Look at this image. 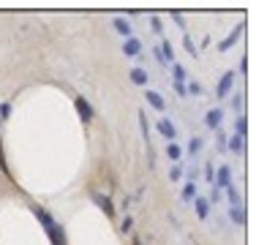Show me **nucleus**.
<instances>
[{
  "label": "nucleus",
  "instance_id": "1",
  "mask_svg": "<svg viewBox=\"0 0 256 245\" xmlns=\"http://www.w3.org/2000/svg\"><path fill=\"white\" fill-rule=\"evenodd\" d=\"M33 212H35V218L41 221V226H44V231L49 234V240H52L55 245H66V234H63V229L55 224V218L49 215L44 207H35V204H33Z\"/></svg>",
  "mask_w": 256,
  "mask_h": 245
},
{
  "label": "nucleus",
  "instance_id": "2",
  "mask_svg": "<svg viewBox=\"0 0 256 245\" xmlns=\"http://www.w3.org/2000/svg\"><path fill=\"white\" fill-rule=\"evenodd\" d=\"M213 185H215V191H218V193H221V191H226L229 185H232V166H229V163H221V166L215 169Z\"/></svg>",
  "mask_w": 256,
  "mask_h": 245
},
{
  "label": "nucleus",
  "instance_id": "3",
  "mask_svg": "<svg viewBox=\"0 0 256 245\" xmlns=\"http://www.w3.org/2000/svg\"><path fill=\"white\" fill-rule=\"evenodd\" d=\"M235 79H237V74L232 71V68H229V71H223V76L218 79V85H215V95H218V98H226L229 90L235 88Z\"/></svg>",
  "mask_w": 256,
  "mask_h": 245
},
{
  "label": "nucleus",
  "instance_id": "4",
  "mask_svg": "<svg viewBox=\"0 0 256 245\" xmlns=\"http://www.w3.org/2000/svg\"><path fill=\"white\" fill-rule=\"evenodd\" d=\"M180 196H183V202H186V204H191L196 196H199V193H196V169L188 172V180H186V185H183Z\"/></svg>",
  "mask_w": 256,
  "mask_h": 245
},
{
  "label": "nucleus",
  "instance_id": "5",
  "mask_svg": "<svg viewBox=\"0 0 256 245\" xmlns=\"http://www.w3.org/2000/svg\"><path fill=\"white\" fill-rule=\"evenodd\" d=\"M155 128H158V134L164 136V139H169V142L177 139V128H174V122L169 120V117H161V120L155 122Z\"/></svg>",
  "mask_w": 256,
  "mask_h": 245
},
{
  "label": "nucleus",
  "instance_id": "6",
  "mask_svg": "<svg viewBox=\"0 0 256 245\" xmlns=\"http://www.w3.org/2000/svg\"><path fill=\"white\" fill-rule=\"evenodd\" d=\"M221 122H223V109L221 106H213L205 112V125L207 128H221Z\"/></svg>",
  "mask_w": 256,
  "mask_h": 245
},
{
  "label": "nucleus",
  "instance_id": "7",
  "mask_svg": "<svg viewBox=\"0 0 256 245\" xmlns=\"http://www.w3.org/2000/svg\"><path fill=\"white\" fill-rule=\"evenodd\" d=\"M142 41L137 38V35H131V38H125L123 41V54H128V57H139L142 54Z\"/></svg>",
  "mask_w": 256,
  "mask_h": 245
},
{
  "label": "nucleus",
  "instance_id": "8",
  "mask_svg": "<svg viewBox=\"0 0 256 245\" xmlns=\"http://www.w3.org/2000/svg\"><path fill=\"white\" fill-rule=\"evenodd\" d=\"M112 27H115V33H120L123 38H131L134 35V27L125 17H115V19H112Z\"/></svg>",
  "mask_w": 256,
  "mask_h": 245
},
{
  "label": "nucleus",
  "instance_id": "9",
  "mask_svg": "<svg viewBox=\"0 0 256 245\" xmlns=\"http://www.w3.org/2000/svg\"><path fill=\"white\" fill-rule=\"evenodd\" d=\"M145 98L155 112H166V101H164V95H161L158 90H145Z\"/></svg>",
  "mask_w": 256,
  "mask_h": 245
},
{
  "label": "nucleus",
  "instance_id": "10",
  "mask_svg": "<svg viewBox=\"0 0 256 245\" xmlns=\"http://www.w3.org/2000/svg\"><path fill=\"white\" fill-rule=\"evenodd\" d=\"M196 207V215H199V221H207V215H210V196H196L194 202H191Z\"/></svg>",
  "mask_w": 256,
  "mask_h": 245
},
{
  "label": "nucleus",
  "instance_id": "11",
  "mask_svg": "<svg viewBox=\"0 0 256 245\" xmlns=\"http://www.w3.org/2000/svg\"><path fill=\"white\" fill-rule=\"evenodd\" d=\"M229 221L235 226H245V221H248V215H245V204L242 207H229Z\"/></svg>",
  "mask_w": 256,
  "mask_h": 245
},
{
  "label": "nucleus",
  "instance_id": "12",
  "mask_svg": "<svg viewBox=\"0 0 256 245\" xmlns=\"http://www.w3.org/2000/svg\"><path fill=\"white\" fill-rule=\"evenodd\" d=\"M128 79H131L134 85H139V88H145V85H147V79H150V76H147V71H145V68L134 66L131 71H128Z\"/></svg>",
  "mask_w": 256,
  "mask_h": 245
},
{
  "label": "nucleus",
  "instance_id": "13",
  "mask_svg": "<svg viewBox=\"0 0 256 245\" xmlns=\"http://www.w3.org/2000/svg\"><path fill=\"white\" fill-rule=\"evenodd\" d=\"M235 136H248V117H245V112H240V115L235 117V131H232Z\"/></svg>",
  "mask_w": 256,
  "mask_h": 245
},
{
  "label": "nucleus",
  "instance_id": "14",
  "mask_svg": "<svg viewBox=\"0 0 256 245\" xmlns=\"http://www.w3.org/2000/svg\"><path fill=\"white\" fill-rule=\"evenodd\" d=\"M242 30H245V25H237L235 30H232V33H229L226 38H223L221 44H218V49H221V52H226V49L232 47V44H235V41H237V38H240V35H242Z\"/></svg>",
  "mask_w": 256,
  "mask_h": 245
},
{
  "label": "nucleus",
  "instance_id": "15",
  "mask_svg": "<svg viewBox=\"0 0 256 245\" xmlns=\"http://www.w3.org/2000/svg\"><path fill=\"white\" fill-rule=\"evenodd\" d=\"M76 109H79V115H82V120H85V122H90V120H93V115H96V112H93V106H90L87 101H85L82 95L76 98Z\"/></svg>",
  "mask_w": 256,
  "mask_h": 245
},
{
  "label": "nucleus",
  "instance_id": "16",
  "mask_svg": "<svg viewBox=\"0 0 256 245\" xmlns=\"http://www.w3.org/2000/svg\"><path fill=\"white\" fill-rule=\"evenodd\" d=\"M242 147H245V139L242 136H235V134H229V139H226V150H232V153H242Z\"/></svg>",
  "mask_w": 256,
  "mask_h": 245
},
{
  "label": "nucleus",
  "instance_id": "17",
  "mask_svg": "<svg viewBox=\"0 0 256 245\" xmlns=\"http://www.w3.org/2000/svg\"><path fill=\"white\" fill-rule=\"evenodd\" d=\"M226 196H229V207H242V204H245L242 202V193L235 188V185H229L226 188Z\"/></svg>",
  "mask_w": 256,
  "mask_h": 245
},
{
  "label": "nucleus",
  "instance_id": "18",
  "mask_svg": "<svg viewBox=\"0 0 256 245\" xmlns=\"http://www.w3.org/2000/svg\"><path fill=\"white\" fill-rule=\"evenodd\" d=\"M158 52H161V57H164V63H174V52H172V44L166 38H161V44H158Z\"/></svg>",
  "mask_w": 256,
  "mask_h": 245
},
{
  "label": "nucleus",
  "instance_id": "19",
  "mask_svg": "<svg viewBox=\"0 0 256 245\" xmlns=\"http://www.w3.org/2000/svg\"><path fill=\"white\" fill-rule=\"evenodd\" d=\"M172 76H174V82H180V85H186V82L191 79L186 66H180V63H172Z\"/></svg>",
  "mask_w": 256,
  "mask_h": 245
},
{
  "label": "nucleus",
  "instance_id": "20",
  "mask_svg": "<svg viewBox=\"0 0 256 245\" xmlns=\"http://www.w3.org/2000/svg\"><path fill=\"white\" fill-rule=\"evenodd\" d=\"M166 158H169V161H180L183 158V147L177 142H169L166 144Z\"/></svg>",
  "mask_w": 256,
  "mask_h": 245
},
{
  "label": "nucleus",
  "instance_id": "21",
  "mask_svg": "<svg viewBox=\"0 0 256 245\" xmlns=\"http://www.w3.org/2000/svg\"><path fill=\"white\" fill-rule=\"evenodd\" d=\"M186 93H188V95H202V93H205V88H202L196 79H188V82H186Z\"/></svg>",
  "mask_w": 256,
  "mask_h": 245
},
{
  "label": "nucleus",
  "instance_id": "22",
  "mask_svg": "<svg viewBox=\"0 0 256 245\" xmlns=\"http://www.w3.org/2000/svg\"><path fill=\"white\" fill-rule=\"evenodd\" d=\"M226 139H229V134L218 128V134H215V147H218V153H223V150H226Z\"/></svg>",
  "mask_w": 256,
  "mask_h": 245
},
{
  "label": "nucleus",
  "instance_id": "23",
  "mask_svg": "<svg viewBox=\"0 0 256 245\" xmlns=\"http://www.w3.org/2000/svg\"><path fill=\"white\" fill-rule=\"evenodd\" d=\"M183 49H186V52L191 54V57H196V54H199V49L194 47V41H191V35H188V33L183 35Z\"/></svg>",
  "mask_w": 256,
  "mask_h": 245
},
{
  "label": "nucleus",
  "instance_id": "24",
  "mask_svg": "<svg viewBox=\"0 0 256 245\" xmlns=\"http://www.w3.org/2000/svg\"><path fill=\"white\" fill-rule=\"evenodd\" d=\"M199 150H202V136H194V139H191V144H188V156H196Z\"/></svg>",
  "mask_w": 256,
  "mask_h": 245
},
{
  "label": "nucleus",
  "instance_id": "25",
  "mask_svg": "<svg viewBox=\"0 0 256 245\" xmlns=\"http://www.w3.org/2000/svg\"><path fill=\"white\" fill-rule=\"evenodd\" d=\"M205 180H207V183H213V180H215V163L213 161L205 163Z\"/></svg>",
  "mask_w": 256,
  "mask_h": 245
},
{
  "label": "nucleus",
  "instance_id": "26",
  "mask_svg": "<svg viewBox=\"0 0 256 245\" xmlns=\"http://www.w3.org/2000/svg\"><path fill=\"white\" fill-rule=\"evenodd\" d=\"M96 202H98V207H104V212L112 218V204H109V199H106V196H96Z\"/></svg>",
  "mask_w": 256,
  "mask_h": 245
},
{
  "label": "nucleus",
  "instance_id": "27",
  "mask_svg": "<svg viewBox=\"0 0 256 245\" xmlns=\"http://www.w3.org/2000/svg\"><path fill=\"white\" fill-rule=\"evenodd\" d=\"M180 177H183V166L177 163V166H174V169L169 172V180H174V183H180Z\"/></svg>",
  "mask_w": 256,
  "mask_h": 245
},
{
  "label": "nucleus",
  "instance_id": "28",
  "mask_svg": "<svg viewBox=\"0 0 256 245\" xmlns=\"http://www.w3.org/2000/svg\"><path fill=\"white\" fill-rule=\"evenodd\" d=\"M150 25H153V30H155V33H161V30H164V22H161V17H155V14L150 17Z\"/></svg>",
  "mask_w": 256,
  "mask_h": 245
},
{
  "label": "nucleus",
  "instance_id": "29",
  "mask_svg": "<svg viewBox=\"0 0 256 245\" xmlns=\"http://www.w3.org/2000/svg\"><path fill=\"white\" fill-rule=\"evenodd\" d=\"M172 19L177 22V25H180V30H186V17H183L180 11H172Z\"/></svg>",
  "mask_w": 256,
  "mask_h": 245
},
{
  "label": "nucleus",
  "instance_id": "30",
  "mask_svg": "<svg viewBox=\"0 0 256 245\" xmlns=\"http://www.w3.org/2000/svg\"><path fill=\"white\" fill-rule=\"evenodd\" d=\"M172 88H174V93H177V95H188L186 93V85H180V82H172Z\"/></svg>",
  "mask_w": 256,
  "mask_h": 245
},
{
  "label": "nucleus",
  "instance_id": "31",
  "mask_svg": "<svg viewBox=\"0 0 256 245\" xmlns=\"http://www.w3.org/2000/svg\"><path fill=\"white\" fill-rule=\"evenodd\" d=\"M245 68H248V57L242 54V60H240V71H242V74H245Z\"/></svg>",
  "mask_w": 256,
  "mask_h": 245
}]
</instances>
